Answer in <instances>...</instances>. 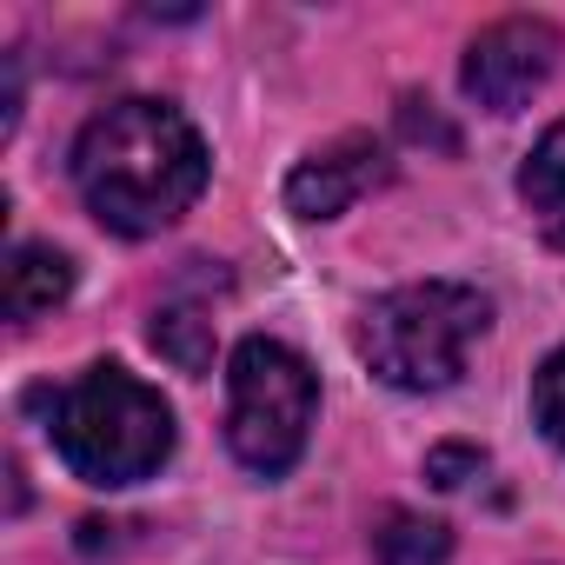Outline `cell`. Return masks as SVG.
Listing matches in <instances>:
<instances>
[{
  "label": "cell",
  "mask_w": 565,
  "mask_h": 565,
  "mask_svg": "<svg viewBox=\"0 0 565 565\" xmlns=\"http://www.w3.org/2000/svg\"><path fill=\"white\" fill-rule=\"evenodd\" d=\"M74 186L87 213L127 239L173 226L206 186V147L167 100H114L74 140Z\"/></svg>",
  "instance_id": "6da1fadb"
},
{
  "label": "cell",
  "mask_w": 565,
  "mask_h": 565,
  "mask_svg": "<svg viewBox=\"0 0 565 565\" xmlns=\"http://www.w3.org/2000/svg\"><path fill=\"white\" fill-rule=\"evenodd\" d=\"M54 446L87 486H140L173 452V413L147 380L100 360L54 399Z\"/></svg>",
  "instance_id": "7a4b0ae2"
},
{
  "label": "cell",
  "mask_w": 565,
  "mask_h": 565,
  "mask_svg": "<svg viewBox=\"0 0 565 565\" xmlns=\"http://www.w3.org/2000/svg\"><path fill=\"white\" fill-rule=\"evenodd\" d=\"M492 307L459 279H419L360 313V360L399 393H439L466 373V353L486 340Z\"/></svg>",
  "instance_id": "3957f363"
},
{
  "label": "cell",
  "mask_w": 565,
  "mask_h": 565,
  "mask_svg": "<svg viewBox=\"0 0 565 565\" xmlns=\"http://www.w3.org/2000/svg\"><path fill=\"white\" fill-rule=\"evenodd\" d=\"M313 406H320L313 366L287 340L253 333V340L233 347V366H226V446H233V459L246 472H259V479L287 472L307 452Z\"/></svg>",
  "instance_id": "277c9868"
},
{
  "label": "cell",
  "mask_w": 565,
  "mask_h": 565,
  "mask_svg": "<svg viewBox=\"0 0 565 565\" xmlns=\"http://www.w3.org/2000/svg\"><path fill=\"white\" fill-rule=\"evenodd\" d=\"M552 61H558V28L539 21V14H512V21H492V28L466 47L459 81H466V94H472L486 114H519V107L545 87Z\"/></svg>",
  "instance_id": "5b68a950"
},
{
  "label": "cell",
  "mask_w": 565,
  "mask_h": 565,
  "mask_svg": "<svg viewBox=\"0 0 565 565\" xmlns=\"http://www.w3.org/2000/svg\"><path fill=\"white\" fill-rule=\"evenodd\" d=\"M386 180V147L373 134H347L320 153H307L287 180V206L300 220H340L353 200H366L373 186Z\"/></svg>",
  "instance_id": "8992f818"
},
{
  "label": "cell",
  "mask_w": 565,
  "mask_h": 565,
  "mask_svg": "<svg viewBox=\"0 0 565 565\" xmlns=\"http://www.w3.org/2000/svg\"><path fill=\"white\" fill-rule=\"evenodd\" d=\"M67 294H74V266H67V253H54L41 239H21L8 253V266H0V300H8V320L14 327H34Z\"/></svg>",
  "instance_id": "52a82bcc"
},
{
  "label": "cell",
  "mask_w": 565,
  "mask_h": 565,
  "mask_svg": "<svg viewBox=\"0 0 565 565\" xmlns=\"http://www.w3.org/2000/svg\"><path fill=\"white\" fill-rule=\"evenodd\" d=\"M373 558H380V565H446V558H452V532H446L439 519H426V512L393 505V512H380V525H373Z\"/></svg>",
  "instance_id": "ba28073f"
},
{
  "label": "cell",
  "mask_w": 565,
  "mask_h": 565,
  "mask_svg": "<svg viewBox=\"0 0 565 565\" xmlns=\"http://www.w3.org/2000/svg\"><path fill=\"white\" fill-rule=\"evenodd\" d=\"M519 193H525V206L539 213V226H545L552 239H565V120H558L532 153H525Z\"/></svg>",
  "instance_id": "9c48e42d"
},
{
  "label": "cell",
  "mask_w": 565,
  "mask_h": 565,
  "mask_svg": "<svg viewBox=\"0 0 565 565\" xmlns=\"http://www.w3.org/2000/svg\"><path fill=\"white\" fill-rule=\"evenodd\" d=\"M153 347H160L180 373H206V366H213V320H206V307L167 300V307L153 313Z\"/></svg>",
  "instance_id": "30bf717a"
},
{
  "label": "cell",
  "mask_w": 565,
  "mask_h": 565,
  "mask_svg": "<svg viewBox=\"0 0 565 565\" xmlns=\"http://www.w3.org/2000/svg\"><path fill=\"white\" fill-rule=\"evenodd\" d=\"M532 413H539L545 439H552V446H565V347L539 366V380H532Z\"/></svg>",
  "instance_id": "8fae6325"
},
{
  "label": "cell",
  "mask_w": 565,
  "mask_h": 565,
  "mask_svg": "<svg viewBox=\"0 0 565 565\" xmlns=\"http://www.w3.org/2000/svg\"><path fill=\"white\" fill-rule=\"evenodd\" d=\"M479 472H486V452H479V446H433V452H426V479L446 486V492H459V486L479 479Z\"/></svg>",
  "instance_id": "7c38bea8"
}]
</instances>
